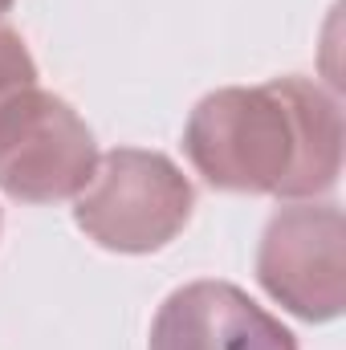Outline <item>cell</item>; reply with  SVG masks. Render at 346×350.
Segmentation results:
<instances>
[{
    "label": "cell",
    "instance_id": "cell-6",
    "mask_svg": "<svg viewBox=\"0 0 346 350\" xmlns=\"http://www.w3.org/2000/svg\"><path fill=\"white\" fill-rule=\"evenodd\" d=\"M37 62L25 45V37L8 25H0V114L29 90H37Z\"/></svg>",
    "mask_w": 346,
    "mask_h": 350
},
{
    "label": "cell",
    "instance_id": "cell-2",
    "mask_svg": "<svg viewBox=\"0 0 346 350\" xmlns=\"http://www.w3.org/2000/svg\"><path fill=\"white\" fill-rule=\"evenodd\" d=\"M196 187L159 151L114 147L98 155V172L74 204V220L110 253H155L191 220Z\"/></svg>",
    "mask_w": 346,
    "mask_h": 350
},
{
    "label": "cell",
    "instance_id": "cell-7",
    "mask_svg": "<svg viewBox=\"0 0 346 350\" xmlns=\"http://www.w3.org/2000/svg\"><path fill=\"white\" fill-rule=\"evenodd\" d=\"M8 8H12V0H0V16H4V12H8Z\"/></svg>",
    "mask_w": 346,
    "mask_h": 350
},
{
    "label": "cell",
    "instance_id": "cell-4",
    "mask_svg": "<svg viewBox=\"0 0 346 350\" xmlns=\"http://www.w3.org/2000/svg\"><path fill=\"white\" fill-rule=\"evenodd\" d=\"M257 281L302 322H334L346 310V220L338 204H289L269 216Z\"/></svg>",
    "mask_w": 346,
    "mask_h": 350
},
{
    "label": "cell",
    "instance_id": "cell-1",
    "mask_svg": "<svg viewBox=\"0 0 346 350\" xmlns=\"http://www.w3.org/2000/svg\"><path fill=\"white\" fill-rule=\"evenodd\" d=\"M343 110L310 78L228 86L196 102L183 151L204 183L241 196L314 200L343 175Z\"/></svg>",
    "mask_w": 346,
    "mask_h": 350
},
{
    "label": "cell",
    "instance_id": "cell-3",
    "mask_svg": "<svg viewBox=\"0 0 346 350\" xmlns=\"http://www.w3.org/2000/svg\"><path fill=\"white\" fill-rule=\"evenodd\" d=\"M98 172V143L78 110L29 90L0 114V191L21 204L78 200Z\"/></svg>",
    "mask_w": 346,
    "mask_h": 350
},
{
    "label": "cell",
    "instance_id": "cell-5",
    "mask_svg": "<svg viewBox=\"0 0 346 350\" xmlns=\"http://www.w3.org/2000/svg\"><path fill=\"white\" fill-rule=\"evenodd\" d=\"M147 350H297V338L245 289L191 281L159 306Z\"/></svg>",
    "mask_w": 346,
    "mask_h": 350
}]
</instances>
